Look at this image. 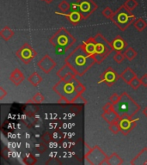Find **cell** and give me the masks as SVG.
I'll list each match as a JSON object with an SVG mask.
<instances>
[{
  "mask_svg": "<svg viewBox=\"0 0 147 165\" xmlns=\"http://www.w3.org/2000/svg\"><path fill=\"white\" fill-rule=\"evenodd\" d=\"M102 14L103 15V16H105L106 18L111 19V17L113 16V15H114V11H112L110 7H106L104 8L103 11H102Z\"/></svg>",
  "mask_w": 147,
  "mask_h": 165,
  "instance_id": "obj_33",
  "label": "cell"
},
{
  "mask_svg": "<svg viewBox=\"0 0 147 165\" xmlns=\"http://www.w3.org/2000/svg\"><path fill=\"white\" fill-rule=\"evenodd\" d=\"M72 103L73 104H86L87 101L82 97V95H78L74 98V100L72 101Z\"/></svg>",
  "mask_w": 147,
  "mask_h": 165,
  "instance_id": "obj_32",
  "label": "cell"
},
{
  "mask_svg": "<svg viewBox=\"0 0 147 165\" xmlns=\"http://www.w3.org/2000/svg\"><path fill=\"white\" fill-rule=\"evenodd\" d=\"M141 83H142V85L145 87H147V74H145L141 77Z\"/></svg>",
  "mask_w": 147,
  "mask_h": 165,
  "instance_id": "obj_43",
  "label": "cell"
},
{
  "mask_svg": "<svg viewBox=\"0 0 147 165\" xmlns=\"http://www.w3.org/2000/svg\"><path fill=\"white\" fill-rule=\"evenodd\" d=\"M124 55H125L126 59H127L129 61H132L137 56V52L133 47H128L124 52Z\"/></svg>",
  "mask_w": 147,
  "mask_h": 165,
  "instance_id": "obj_25",
  "label": "cell"
},
{
  "mask_svg": "<svg viewBox=\"0 0 147 165\" xmlns=\"http://www.w3.org/2000/svg\"><path fill=\"white\" fill-rule=\"evenodd\" d=\"M109 131L114 134H118L121 132V126H120V123L119 121L112 122L109 124V127H108Z\"/></svg>",
  "mask_w": 147,
  "mask_h": 165,
  "instance_id": "obj_26",
  "label": "cell"
},
{
  "mask_svg": "<svg viewBox=\"0 0 147 165\" xmlns=\"http://www.w3.org/2000/svg\"><path fill=\"white\" fill-rule=\"evenodd\" d=\"M102 117L106 122H108V124H110L112 122L119 121L120 120V115L115 111V109H110L108 111L103 112V114L102 115Z\"/></svg>",
  "mask_w": 147,
  "mask_h": 165,
  "instance_id": "obj_18",
  "label": "cell"
},
{
  "mask_svg": "<svg viewBox=\"0 0 147 165\" xmlns=\"http://www.w3.org/2000/svg\"><path fill=\"white\" fill-rule=\"evenodd\" d=\"M41 139L43 142H45L46 144H49L51 143V141L53 140V138L51 136V134L48 132H46V133H44L42 134V136H41Z\"/></svg>",
  "mask_w": 147,
  "mask_h": 165,
  "instance_id": "obj_34",
  "label": "cell"
},
{
  "mask_svg": "<svg viewBox=\"0 0 147 165\" xmlns=\"http://www.w3.org/2000/svg\"><path fill=\"white\" fill-rule=\"evenodd\" d=\"M62 163L60 161H59V159L57 158H52L49 161H47L46 163V164H61Z\"/></svg>",
  "mask_w": 147,
  "mask_h": 165,
  "instance_id": "obj_40",
  "label": "cell"
},
{
  "mask_svg": "<svg viewBox=\"0 0 147 165\" xmlns=\"http://www.w3.org/2000/svg\"><path fill=\"white\" fill-rule=\"evenodd\" d=\"M28 81L32 84L33 86L36 87L38 86L40 82H42V78H41L37 72H33L32 74L29 76V78H28Z\"/></svg>",
  "mask_w": 147,
  "mask_h": 165,
  "instance_id": "obj_22",
  "label": "cell"
},
{
  "mask_svg": "<svg viewBox=\"0 0 147 165\" xmlns=\"http://www.w3.org/2000/svg\"><path fill=\"white\" fill-rule=\"evenodd\" d=\"M76 90H77V92H78V95H82L85 90H86V88L84 85H83L81 82H79V83L77 85V88H76Z\"/></svg>",
  "mask_w": 147,
  "mask_h": 165,
  "instance_id": "obj_37",
  "label": "cell"
},
{
  "mask_svg": "<svg viewBox=\"0 0 147 165\" xmlns=\"http://www.w3.org/2000/svg\"><path fill=\"white\" fill-rule=\"evenodd\" d=\"M119 78H121V76H119L114 69L111 68V67H108L101 77L99 83L105 82L108 86H112L118 80Z\"/></svg>",
  "mask_w": 147,
  "mask_h": 165,
  "instance_id": "obj_11",
  "label": "cell"
},
{
  "mask_svg": "<svg viewBox=\"0 0 147 165\" xmlns=\"http://www.w3.org/2000/svg\"><path fill=\"white\" fill-rule=\"evenodd\" d=\"M24 163H25V164H28V165L35 164V163H36V158H35L33 155L29 154V156H28V158L24 159Z\"/></svg>",
  "mask_w": 147,
  "mask_h": 165,
  "instance_id": "obj_35",
  "label": "cell"
},
{
  "mask_svg": "<svg viewBox=\"0 0 147 165\" xmlns=\"http://www.w3.org/2000/svg\"><path fill=\"white\" fill-rule=\"evenodd\" d=\"M125 59V55L124 54H122L121 52H116L114 56V60L118 63V64H121L122 62Z\"/></svg>",
  "mask_w": 147,
  "mask_h": 165,
  "instance_id": "obj_31",
  "label": "cell"
},
{
  "mask_svg": "<svg viewBox=\"0 0 147 165\" xmlns=\"http://www.w3.org/2000/svg\"><path fill=\"white\" fill-rule=\"evenodd\" d=\"M108 165H121L123 163V160L117 153L114 152L110 157H108Z\"/></svg>",
  "mask_w": 147,
  "mask_h": 165,
  "instance_id": "obj_21",
  "label": "cell"
},
{
  "mask_svg": "<svg viewBox=\"0 0 147 165\" xmlns=\"http://www.w3.org/2000/svg\"><path fill=\"white\" fill-rule=\"evenodd\" d=\"M110 44H111L113 50L115 51V52H122V51L126 50V47H127L126 41L122 38L121 36L115 37V39L110 42Z\"/></svg>",
  "mask_w": 147,
  "mask_h": 165,
  "instance_id": "obj_13",
  "label": "cell"
},
{
  "mask_svg": "<svg viewBox=\"0 0 147 165\" xmlns=\"http://www.w3.org/2000/svg\"><path fill=\"white\" fill-rule=\"evenodd\" d=\"M56 75H57V77H59L60 79H63L65 78V77H67V76L69 75L77 76V74H76L75 71L72 68V66L65 63V65H63V66L58 71L57 73H56Z\"/></svg>",
  "mask_w": 147,
  "mask_h": 165,
  "instance_id": "obj_17",
  "label": "cell"
},
{
  "mask_svg": "<svg viewBox=\"0 0 147 165\" xmlns=\"http://www.w3.org/2000/svg\"><path fill=\"white\" fill-rule=\"evenodd\" d=\"M87 163L91 165H108V156L98 145H95L85 154Z\"/></svg>",
  "mask_w": 147,
  "mask_h": 165,
  "instance_id": "obj_7",
  "label": "cell"
},
{
  "mask_svg": "<svg viewBox=\"0 0 147 165\" xmlns=\"http://www.w3.org/2000/svg\"><path fill=\"white\" fill-rule=\"evenodd\" d=\"M115 111L121 115H127L133 117L140 110V106L126 92L121 94V99L117 103L114 104Z\"/></svg>",
  "mask_w": 147,
  "mask_h": 165,
  "instance_id": "obj_3",
  "label": "cell"
},
{
  "mask_svg": "<svg viewBox=\"0 0 147 165\" xmlns=\"http://www.w3.org/2000/svg\"><path fill=\"white\" fill-rule=\"evenodd\" d=\"M16 54L18 59L24 64H29L36 58L37 53L29 43H25L17 51Z\"/></svg>",
  "mask_w": 147,
  "mask_h": 165,
  "instance_id": "obj_9",
  "label": "cell"
},
{
  "mask_svg": "<svg viewBox=\"0 0 147 165\" xmlns=\"http://www.w3.org/2000/svg\"><path fill=\"white\" fill-rule=\"evenodd\" d=\"M56 62L49 55H45L37 64L38 67L45 73H49L56 66Z\"/></svg>",
  "mask_w": 147,
  "mask_h": 165,
  "instance_id": "obj_12",
  "label": "cell"
},
{
  "mask_svg": "<svg viewBox=\"0 0 147 165\" xmlns=\"http://www.w3.org/2000/svg\"><path fill=\"white\" fill-rule=\"evenodd\" d=\"M120 76H121V78L126 83H127V84H129L131 81H132L134 78H136L137 77L136 73L134 72V71H133L131 67L126 68L125 70H124V72H122Z\"/></svg>",
  "mask_w": 147,
  "mask_h": 165,
  "instance_id": "obj_19",
  "label": "cell"
},
{
  "mask_svg": "<svg viewBox=\"0 0 147 165\" xmlns=\"http://www.w3.org/2000/svg\"><path fill=\"white\" fill-rule=\"evenodd\" d=\"M76 5L78 9V11L82 15L83 19L84 20L90 17L98 8L97 4L93 0H78Z\"/></svg>",
  "mask_w": 147,
  "mask_h": 165,
  "instance_id": "obj_8",
  "label": "cell"
},
{
  "mask_svg": "<svg viewBox=\"0 0 147 165\" xmlns=\"http://www.w3.org/2000/svg\"><path fill=\"white\" fill-rule=\"evenodd\" d=\"M119 123H120L121 132L122 134L123 135H127L136 126L137 120H134L133 117L127 115H121Z\"/></svg>",
  "mask_w": 147,
  "mask_h": 165,
  "instance_id": "obj_10",
  "label": "cell"
},
{
  "mask_svg": "<svg viewBox=\"0 0 147 165\" xmlns=\"http://www.w3.org/2000/svg\"><path fill=\"white\" fill-rule=\"evenodd\" d=\"M79 83V81L77 78H75L72 82L65 81L63 79H60L59 82L53 87V90L54 92L60 96L62 97H65L70 101V103H72V101L74 100L77 96V85Z\"/></svg>",
  "mask_w": 147,
  "mask_h": 165,
  "instance_id": "obj_5",
  "label": "cell"
},
{
  "mask_svg": "<svg viewBox=\"0 0 147 165\" xmlns=\"http://www.w3.org/2000/svg\"><path fill=\"white\" fill-rule=\"evenodd\" d=\"M133 25L138 32H142L147 28V22L145 19L140 17L135 20V22H133Z\"/></svg>",
  "mask_w": 147,
  "mask_h": 165,
  "instance_id": "obj_24",
  "label": "cell"
},
{
  "mask_svg": "<svg viewBox=\"0 0 147 165\" xmlns=\"http://www.w3.org/2000/svg\"><path fill=\"white\" fill-rule=\"evenodd\" d=\"M124 5L129 11H133L139 6V4H138V2H137L136 0H126L125 3H124Z\"/></svg>",
  "mask_w": 147,
  "mask_h": 165,
  "instance_id": "obj_27",
  "label": "cell"
},
{
  "mask_svg": "<svg viewBox=\"0 0 147 165\" xmlns=\"http://www.w3.org/2000/svg\"><path fill=\"white\" fill-rule=\"evenodd\" d=\"M65 62L72 66L75 71L76 74L82 77L90 70L96 63V60L92 55L87 53L82 45L77 47L65 58Z\"/></svg>",
  "mask_w": 147,
  "mask_h": 165,
  "instance_id": "obj_1",
  "label": "cell"
},
{
  "mask_svg": "<svg viewBox=\"0 0 147 165\" xmlns=\"http://www.w3.org/2000/svg\"><path fill=\"white\" fill-rule=\"evenodd\" d=\"M58 8L60 10L61 13H67L69 11V9H70V4L67 3V1L63 0V1H61L60 3L59 4Z\"/></svg>",
  "mask_w": 147,
  "mask_h": 165,
  "instance_id": "obj_28",
  "label": "cell"
},
{
  "mask_svg": "<svg viewBox=\"0 0 147 165\" xmlns=\"http://www.w3.org/2000/svg\"><path fill=\"white\" fill-rule=\"evenodd\" d=\"M121 99V95H118V94H113L111 97H109V101H111L113 104H115V103H117Z\"/></svg>",
  "mask_w": 147,
  "mask_h": 165,
  "instance_id": "obj_36",
  "label": "cell"
},
{
  "mask_svg": "<svg viewBox=\"0 0 147 165\" xmlns=\"http://www.w3.org/2000/svg\"><path fill=\"white\" fill-rule=\"evenodd\" d=\"M94 38L96 40V52L93 57L96 60V63L101 64L104 59L108 58L109 54H111L113 48H112L110 42H108L100 33H97V35L94 36Z\"/></svg>",
  "mask_w": 147,
  "mask_h": 165,
  "instance_id": "obj_6",
  "label": "cell"
},
{
  "mask_svg": "<svg viewBox=\"0 0 147 165\" xmlns=\"http://www.w3.org/2000/svg\"><path fill=\"white\" fill-rule=\"evenodd\" d=\"M24 79H25V76L18 68L15 69L14 71L11 72V77H10V80L16 86H19L23 82Z\"/></svg>",
  "mask_w": 147,
  "mask_h": 165,
  "instance_id": "obj_16",
  "label": "cell"
},
{
  "mask_svg": "<svg viewBox=\"0 0 147 165\" xmlns=\"http://www.w3.org/2000/svg\"><path fill=\"white\" fill-rule=\"evenodd\" d=\"M58 103H59V104H69L70 101H69L66 98H65V97H60V99L58 101Z\"/></svg>",
  "mask_w": 147,
  "mask_h": 165,
  "instance_id": "obj_42",
  "label": "cell"
},
{
  "mask_svg": "<svg viewBox=\"0 0 147 165\" xmlns=\"http://www.w3.org/2000/svg\"><path fill=\"white\" fill-rule=\"evenodd\" d=\"M59 13V12H56ZM59 14L63 15L64 16L67 18L69 22H71L73 25H77L83 20V16L81 13L78 11H72L69 13H59Z\"/></svg>",
  "mask_w": 147,
  "mask_h": 165,
  "instance_id": "obj_14",
  "label": "cell"
},
{
  "mask_svg": "<svg viewBox=\"0 0 147 165\" xmlns=\"http://www.w3.org/2000/svg\"><path fill=\"white\" fill-rule=\"evenodd\" d=\"M42 1H45L47 4H51V3H53V1H54V0H42Z\"/></svg>",
  "mask_w": 147,
  "mask_h": 165,
  "instance_id": "obj_45",
  "label": "cell"
},
{
  "mask_svg": "<svg viewBox=\"0 0 147 165\" xmlns=\"http://www.w3.org/2000/svg\"><path fill=\"white\" fill-rule=\"evenodd\" d=\"M6 96H7V91L4 90L3 87H0V100H3Z\"/></svg>",
  "mask_w": 147,
  "mask_h": 165,
  "instance_id": "obj_41",
  "label": "cell"
},
{
  "mask_svg": "<svg viewBox=\"0 0 147 165\" xmlns=\"http://www.w3.org/2000/svg\"><path fill=\"white\" fill-rule=\"evenodd\" d=\"M129 85L133 88V90H138V89L142 85L141 80H140V78H138L136 77V78H134L131 81V82L129 83Z\"/></svg>",
  "mask_w": 147,
  "mask_h": 165,
  "instance_id": "obj_30",
  "label": "cell"
},
{
  "mask_svg": "<svg viewBox=\"0 0 147 165\" xmlns=\"http://www.w3.org/2000/svg\"><path fill=\"white\" fill-rule=\"evenodd\" d=\"M113 108H114V104L110 101V102H108V103H106V104L104 105L103 107H102V110H103V112H106L110 110V109H113Z\"/></svg>",
  "mask_w": 147,
  "mask_h": 165,
  "instance_id": "obj_39",
  "label": "cell"
},
{
  "mask_svg": "<svg viewBox=\"0 0 147 165\" xmlns=\"http://www.w3.org/2000/svg\"><path fill=\"white\" fill-rule=\"evenodd\" d=\"M132 165H146L147 163V147L144 148L139 154L130 163Z\"/></svg>",
  "mask_w": 147,
  "mask_h": 165,
  "instance_id": "obj_15",
  "label": "cell"
},
{
  "mask_svg": "<svg viewBox=\"0 0 147 165\" xmlns=\"http://www.w3.org/2000/svg\"><path fill=\"white\" fill-rule=\"evenodd\" d=\"M50 42L57 50L65 53L74 45L76 39L65 28H61L49 39Z\"/></svg>",
  "mask_w": 147,
  "mask_h": 165,
  "instance_id": "obj_2",
  "label": "cell"
},
{
  "mask_svg": "<svg viewBox=\"0 0 147 165\" xmlns=\"http://www.w3.org/2000/svg\"><path fill=\"white\" fill-rule=\"evenodd\" d=\"M44 101H45V97L41 93H36L34 97H33L32 100L30 101H32V102H35V103H41V102H43Z\"/></svg>",
  "mask_w": 147,
  "mask_h": 165,
  "instance_id": "obj_29",
  "label": "cell"
},
{
  "mask_svg": "<svg viewBox=\"0 0 147 165\" xmlns=\"http://www.w3.org/2000/svg\"><path fill=\"white\" fill-rule=\"evenodd\" d=\"M135 16L124 4L114 12V15L111 17L112 22L121 31H125L133 22H135Z\"/></svg>",
  "mask_w": 147,
  "mask_h": 165,
  "instance_id": "obj_4",
  "label": "cell"
},
{
  "mask_svg": "<svg viewBox=\"0 0 147 165\" xmlns=\"http://www.w3.org/2000/svg\"><path fill=\"white\" fill-rule=\"evenodd\" d=\"M36 148L40 153H43L44 151L47 150V147L44 144H37L36 145Z\"/></svg>",
  "mask_w": 147,
  "mask_h": 165,
  "instance_id": "obj_38",
  "label": "cell"
},
{
  "mask_svg": "<svg viewBox=\"0 0 147 165\" xmlns=\"http://www.w3.org/2000/svg\"><path fill=\"white\" fill-rule=\"evenodd\" d=\"M83 46L84 49H85V51L88 54L94 56L95 52H96V40H95L94 37H91L90 39L85 40L83 43Z\"/></svg>",
  "mask_w": 147,
  "mask_h": 165,
  "instance_id": "obj_20",
  "label": "cell"
},
{
  "mask_svg": "<svg viewBox=\"0 0 147 165\" xmlns=\"http://www.w3.org/2000/svg\"><path fill=\"white\" fill-rule=\"evenodd\" d=\"M14 35V31L11 29H10L9 27H5V28H4V29L0 31V36H1L5 41H8L9 40H11Z\"/></svg>",
  "mask_w": 147,
  "mask_h": 165,
  "instance_id": "obj_23",
  "label": "cell"
},
{
  "mask_svg": "<svg viewBox=\"0 0 147 165\" xmlns=\"http://www.w3.org/2000/svg\"><path fill=\"white\" fill-rule=\"evenodd\" d=\"M143 115H145V117H147V107H145V108L143 109Z\"/></svg>",
  "mask_w": 147,
  "mask_h": 165,
  "instance_id": "obj_44",
  "label": "cell"
}]
</instances>
